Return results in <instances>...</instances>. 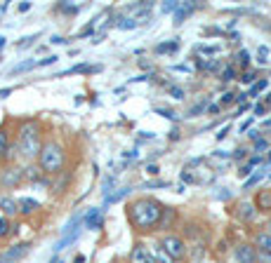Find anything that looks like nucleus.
Listing matches in <instances>:
<instances>
[{
    "label": "nucleus",
    "mask_w": 271,
    "mask_h": 263,
    "mask_svg": "<svg viewBox=\"0 0 271 263\" xmlns=\"http://www.w3.org/2000/svg\"><path fill=\"white\" fill-rule=\"evenodd\" d=\"M128 219L137 231H151L163 219V205L153 198H139L128 207Z\"/></svg>",
    "instance_id": "f257e3e1"
},
{
    "label": "nucleus",
    "mask_w": 271,
    "mask_h": 263,
    "mask_svg": "<svg viewBox=\"0 0 271 263\" xmlns=\"http://www.w3.org/2000/svg\"><path fill=\"white\" fill-rule=\"evenodd\" d=\"M17 146H19V153L29 160L40 155V150H43V146H40V129H38V125L33 120H29V122H24L19 127V141H17Z\"/></svg>",
    "instance_id": "f03ea898"
},
{
    "label": "nucleus",
    "mask_w": 271,
    "mask_h": 263,
    "mask_svg": "<svg viewBox=\"0 0 271 263\" xmlns=\"http://www.w3.org/2000/svg\"><path fill=\"white\" fill-rule=\"evenodd\" d=\"M64 148L59 146V144H54V141H47L43 144V150H40V155H38V162H40V169H43L45 174H57L59 169L64 167Z\"/></svg>",
    "instance_id": "7ed1b4c3"
},
{
    "label": "nucleus",
    "mask_w": 271,
    "mask_h": 263,
    "mask_svg": "<svg viewBox=\"0 0 271 263\" xmlns=\"http://www.w3.org/2000/svg\"><path fill=\"white\" fill-rule=\"evenodd\" d=\"M161 247L170 254V256H172L174 261H177V259H182V256L186 254L184 240H182V237H177V235H165V237H163V242H161Z\"/></svg>",
    "instance_id": "20e7f679"
},
{
    "label": "nucleus",
    "mask_w": 271,
    "mask_h": 263,
    "mask_svg": "<svg viewBox=\"0 0 271 263\" xmlns=\"http://www.w3.org/2000/svg\"><path fill=\"white\" fill-rule=\"evenodd\" d=\"M29 252H31V244L19 242V244H14V247H10V249H5V252L0 254V263H17V261H22Z\"/></svg>",
    "instance_id": "39448f33"
},
{
    "label": "nucleus",
    "mask_w": 271,
    "mask_h": 263,
    "mask_svg": "<svg viewBox=\"0 0 271 263\" xmlns=\"http://www.w3.org/2000/svg\"><path fill=\"white\" fill-rule=\"evenodd\" d=\"M24 179H26V176H24V169H19V167H7L0 174V183H2L5 188H14V186H19Z\"/></svg>",
    "instance_id": "423d86ee"
},
{
    "label": "nucleus",
    "mask_w": 271,
    "mask_h": 263,
    "mask_svg": "<svg viewBox=\"0 0 271 263\" xmlns=\"http://www.w3.org/2000/svg\"><path fill=\"white\" fill-rule=\"evenodd\" d=\"M257 259H260V254L255 252V247H250V244L236 247V261L238 263H257Z\"/></svg>",
    "instance_id": "0eeeda50"
},
{
    "label": "nucleus",
    "mask_w": 271,
    "mask_h": 263,
    "mask_svg": "<svg viewBox=\"0 0 271 263\" xmlns=\"http://www.w3.org/2000/svg\"><path fill=\"white\" fill-rule=\"evenodd\" d=\"M85 226L90 228V231H99L102 226H104V214H102V209H87L85 214Z\"/></svg>",
    "instance_id": "6e6552de"
},
{
    "label": "nucleus",
    "mask_w": 271,
    "mask_h": 263,
    "mask_svg": "<svg viewBox=\"0 0 271 263\" xmlns=\"http://www.w3.org/2000/svg\"><path fill=\"white\" fill-rule=\"evenodd\" d=\"M151 261V256H149V249L144 247V244H137L130 254V263H149Z\"/></svg>",
    "instance_id": "1a4fd4ad"
},
{
    "label": "nucleus",
    "mask_w": 271,
    "mask_h": 263,
    "mask_svg": "<svg viewBox=\"0 0 271 263\" xmlns=\"http://www.w3.org/2000/svg\"><path fill=\"white\" fill-rule=\"evenodd\" d=\"M130 186H125V188H118L116 193H108L106 198H104V205L106 207H111V205H116V202H120V200H125L128 195H130Z\"/></svg>",
    "instance_id": "9d476101"
},
{
    "label": "nucleus",
    "mask_w": 271,
    "mask_h": 263,
    "mask_svg": "<svg viewBox=\"0 0 271 263\" xmlns=\"http://www.w3.org/2000/svg\"><path fill=\"white\" fill-rule=\"evenodd\" d=\"M0 209L5 211L7 216H14V214H19V200H14V198H0Z\"/></svg>",
    "instance_id": "9b49d317"
},
{
    "label": "nucleus",
    "mask_w": 271,
    "mask_h": 263,
    "mask_svg": "<svg viewBox=\"0 0 271 263\" xmlns=\"http://www.w3.org/2000/svg\"><path fill=\"white\" fill-rule=\"evenodd\" d=\"M194 10H196V5H194V2H184V5L179 2V10L174 12V26H179V24H182V21H184L186 17H189V14H191Z\"/></svg>",
    "instance_id": "f8f14e48"
},
{
    "label": "nucleus",
    "mask_w": 271,
    "mask_h": 263,
    "mask_svg": "<svg viewBox=\"0 0 271 263\" xmlns=\"http://www.w3.org/2000/svg\"><path fill=\"white\" fill-rule=\"evenodd\" d=\"M151 256L158 263H174V259L168 252H165V249H163L161 244H153V247H151Z\"/></svg>",
    "instance_id": "ddd939ff"
},
{
    "label": "nucleus",
    "mask_w": 271,
    "mask_h": 263,
    "mask_svg": "<svg viewBox=\"0 0 271 263\" xmlns=\"http://www.w3.org/2000/svg\"><path fill=\"white\" fill-rule=\"evenodd\" d=\"M38 207H40V202L33 200V198H22L19 200V214H33Z\"/></svg>",
    "instance_id": "4468645a"
},
{
    "label": "nucleus",
    "mask_w": 271,
    "mask_h": 263,
    "mask_svg": "<svg viewBox=\"0 0 271 263\" xmlns=\"http://www.w3.org/2000/svg\"><path fill=\"white\" fill-rule=\"evenodd\" d=\"M255 242L260 247V254H271V233H260Z\"/></svg>",
    "instance_id": "2eb2a0df"
},
{
    "label": "nucleus",
    "mask_w": 271,
    "mask_h": 263,
    "mask_svg": "<svg viewBox=\"0 0 271 263\" xmlns=\"http://www.w3.org/2000/svg\"><path fill=\"white\" fill-rule=\"evenodd\" d=\"M177 50H179V42H177V40L158 42V45H156V54H174Z\"/></svg>",
    "instance_id": "dca6fc26"
},
{
    "label": "nucleus",
    "mask_w": 271,
    "mask_h": 263,
    "mask_svg": "<svg viewBox=\"0 0 271 263\" xmlns=\"http://www.w3.org/2000/svg\"><path fill=\"white\" fill-rule=\"evenodd\" d=\"M116 26H118L120 31H132V29H137V26H139V21L135 19V17H118Z\"/></svg>",
    "instance_id": "f3484780"
},
{
    "label": "nucleus",
    "mask_w": 271,
    "mask_h": 263,
    "mask_svg": "<svg viewBox=\"0 0 271 263\" xmlns=\"http://www.w3.org/2000/svg\"><path fill=\"white\" fill-rule=\"evenodd\" d=\"M102 66H90V63H78L73 68H68L66 73H99Z\"/></svg>",
    "instance_id": "a211bd4d"
},
{
    "label": "nucleus",
    "mask_w": 271,
    "mask_h": 263,
    "mask_svg": "<svg viewBox=\"0 0 271 263\" xmlns=\"http://www.w3.org/2000/svg\"><path fill=\"white\" fill-rule=\"evenodd\" d=\"M10 155V137L7 132L0 127V158H7Z\"/></svg>",
    "instance_id": "6ab92c4d"
},
{
    "label": "nucleus",
    "mask_w": 271,
    "mask_h": 263,
    "mask_svg": "<svg viewBox=\"0 0 271 263\" xmlns=\"http://www.w3.org/2000/svg\"><path fill=\"white\" fill-rule=\"evenodd\" d=\"M238 216L240 219H245V221H250V219L255 216V207H252L250 202H243V205L238 207Z\"/></svg>",
    "instance_id": "aec40b11"
},
{
    "label": "nucleus",
    "mask_w": 271,
    "mask_h": 263,
    "mask_svg": "<svg viewBox=\"0 0 271 263\" xmlns=\"http://www.w3.org/2000/svg\"><path fill=\"white\" fill-rule=\"evenodd\" d=\"M257 205H260V209H271V190H262Z\"/></svg>",
    "instance_id": "412c9836"
},
{
    "label": "nucleus",
    "mask_w": 271,
    "mask_h": 263,
    "mask_svg": "<svg viewBox=\"0 0 271 263\" xmlns=\"http://www.w3.org/2000/svg\"><path fill=\"white\" fill-rule=\"evenodd\" d=\"M203 111H207V99H203V101H198L196 106H191L186 116H189V117H196V116H201Z\"/></svg>",
    "instance_id": "4be33fe9"
},
{
    "label": "nucleus",
    "mask_w": 271,
    "mask_h": 263,
    "mask_svg": "<svg viewBox=\"0 0 271 263\" xmlns=\"http://www.w3.org/2000/svg\"><path fill=\"white\" fill-rule=\"evenodd\" d=\"M35 66H38V61H24V63H19V66H14V68H12L10 73L12 75H19V73H24V71H31V68H35Z\"/></svg>",
    "instance_id": "5701e85b"
},
{
    "label": "nucleus",
    "mask_w": 271,
    "mask_h": 263,
    "mask_svg": "<svg viewBox=\"0 0 271 263\" xmlns=\"http://www.w3.org/2000/svg\"><path fill=\"white\" fill-rule=\"evenodd\" d=\"M267 85H269V80L264 78V80H260V83H255L252 85V89L248 92V96H255V94H260V92H264L267 89Z\"/></svg>",
    "instance_id": "b1692460"
},
{
    "label": "nucleus",
    "mask_w": 271,
    "mask_h": 263,
    "mask_svg": "<svg viewBox=\"0 0 271 263\" xmlns=\"http://www.w3.org/2000/svg\"><path fill=\"white\" fill-rule=\"evenodd\" d=\"M24 176L29 181H40V169L38 167H26L24 169Z\"/></svg>",
    "instance_id": "393cba45"
},
{
    "label": "nucleus",
    "mask_w": 271,
    "mask_h": 263,
    "mask_svg": "<svg viewBox=\"0 0 271 263\" xmlns=\"http://www.w3.org/2000/svg\"><path fill=\"white\" fill-rule=\"evenodd\" d=\"M219 78H222L224 83H229V80H234V78H236V68H234V66H227V68H222V73H219Z\"/></svg>",
    "instance_id": "a878e982"
},
{
    "label": "nucleus",
    "mask_w": 271,
    "mask_h": 263,
    "mask_svg": "<svg viewBox=\"0 0 271 263\" xmlns=\"http://www.w3.org/2000/svg\"><path fill=\"white\" fill-rule=\"evenodd\" d=\"M262 179H264V172H257V174H252V176L245 181V186H243V188H252V186H255V183H260Z\"/></svg>",
    "instance_id": "bb28decb"
},
{
    "label": "nucleus",
    "mask_w": 271,
    "mask_h": 263,
    "mask_svg": "<svg viewBox=\"0 0 271 263\" xmlns=\"http://www.w3.org/2000/svg\"><path fill=\"white\" fill-rule=\"evenodd\" d=\"M236 61H238L240 66L245 68V66H248V63H250V52H248V50H240V52L236 54Z\"/></svg>",
    "instance_id": "cd10ccee"
},
{
    "label": "nucleus",
    "mask_w": 271,
    "mask_h": 263,
    "mask_svg": "<svg viewBox=\"0 0 271 263\" xmlns=\"http://www.w3.org/2000/svg\"><path fill=\"white\" fill-rule=\"evenodd\" d=\"M144 188H170V181H146Z\"/></svg>",
    "instance_id": "c85d7f7f"
},
{
    "label": "nucleus",
    "mask_w": 271,
    "mask_h": 263,
    "mask_svg": "<svg viewBox=\"0 0 271 263\" xmlns=\"http://www.w3.org/2000/svg\"><path fill=\"white\" fill-rule=\"evenodd\" d=\"M12 233V223L7 219H0V237H5V235H10Z\"/></svg>",
    "instance_id": "c756f323"
},
{
    "label": "nucleus",
    "mask_w": 271,
    "mask_h": 263,
    "mask_svg": "<svg viewBox=\"0 0 271 263\" xmlns=\"http://www.w3.org/2000/svg\"><path fill=\"white\" fill-rule=\"evenodd\" d=\"M257 61H260V63L269 61V47H264V45H262L260 50H257Z\"/></svg>",
    "instance_id": "7c9ffc66"
},
{
    "label": "nucleus",
    "mask_w": 271,
    "mask_h": 263,
    "mask_svg": "<svg viewBox=\"0 0 271 263\" xmlns=\"http://www.w3.org/2000/svg\"><path fill=\"white\" fill-rule=\"evenodd\" d=\"M163 14H165V12H177L179 10V2H177V0H170V2H163Z\"/></svg>",
    "instance_id": "2f4dec72"
},
{
    "label": "nucleus",
    "mask_w": 271,
    "mask_h": 263,
    "mask_svg": "<svg viewBox=\"0 0 271 263\" xmlns=\"http://www.w3.org/2000/svg\"><path fill=\"white\" fill-rule=\"evenodd\" d=\"M198 52H203V54H217V52H219V47H217V45H198Z\"/></svg>",
    "instance_id": "473e14b6"
},
{
    "label": "nucleus",
    "mask_w": 271,
    "mask_h": 263,
    "mask_svg": "<svg viewBox=\"0 0 271 263\" xmlns=\"http://www.w3.org/2000/svg\"><path fill=\"white\" fill-rule=\"evenodd\" d=\"M168 92H170V96H172V99H184V89H182V87H168Z\"/></svg>",
    "instance_id": "72a5a7b5"
},
{
    "label": "nucleus",
    "mask_w": 271,
    "mask_h": 263,
    "mask_svg": "<svg viewBox=\"0 0 271 263\" xmlns=\"http://www.w3.org/2000/svg\"><path fill=\"white\" fill-rule=\"evenodd\" d=\"M234 101H236V94H234V92H227V94H222V99H219L222 106H229V104H234Z\"/></svg>",
    "instance_id": "f704fd0d"
},
{
    "label": "nucleus",
    "mask_w": 271,
    "mask_h": 263,
    "mask_svg": "<svg viewBox=\"0 0 271 263\" xmlns=\"http://www.w3.org/2000/svg\"><path fill=\"white\" fill-rule=\"evenodd\" d=\"M57 10L66 12V14H76L78 7H76V5H64V2H59V5H57Z\"/></svg>",
    "instance_id": "c9c22d12"
},
{
    "label": "nucleus",
    "mask_w": 271,
    "mask_h": 263,
    "mask_svg": "<svg viewBox=\"0 0 271 263\" xmlns=\"http://www.w3.org/2000/svg\"><path fill=\"white\" fill-rule=\"evenodd\" d=\"M38 38V33H33V35H26V38H22V42H17V47H29V45H33V40Z\"/></svg>",
    "instance_id": "e433bc0d"
},
{
    "label": "nucleus",
    "mask_w": 271,
    "mask_h": 263,
    "mask_svg": "<svg viewBox=\"0 0 271 263\" xmlns=\"http://www.w3.org/2000/svg\"><path fill=\"white\" fill-rule=\"evenodd\" d=\"M57 59H59L57 54H47V57H43V59L38 61V66H50V63H54V61H57Z\"/></svg>",
    "instance_id": "4c0bfd02"
},
{
    "label": "nucleus",
    "mask_w": 271,
    "mask_h": 263,
    "mask_svg": "<svg viewBox=\"0 0 271 263\" xmlns=\"http://www.w3.org/2000/svg\"><path fill=\"white\" fill-rule=\"evenodd\" d=\"M156 113H158V116H163V117H170V120H174V113L170 111V108H156Z\"/></svg>",
    "instance_id": "58836bf2"
},
{
    "label": "nucleus",
    "mask_w": 271,
    "mask_h": 263,
    "mask_svg": "<svg viewBox=\"0 0 271 263\" xmlns=\"http://www.w3.org/2000/svg\"><path fill=\"white\" fill-rule=\"evenodd\" d=\"M267 148H269V141H267V139H257V141H255V150H267Z\"/></svg>",
    "instance_id": "ea45409f"
},
{
    "label": "nucleus",
    "mask_w": 271,
    "mask_h": 263,
    "mask_svg": "<svg viewBox=\"0 0 271 263\" xmlns=\"http://www.w3.org/2000/svg\"><path fill=\"white\" fill-rule=\"evenodd\" d=\"M255 78H257V75L252 73V71H248V73H243V75H240V80H243V83H245V85L255 83Z\"/></svg>",
    "instance_id": "a19ab883"
},
{
    "label": "nucleus",
    "mask_w": 271,
    "mask_h": 263,
    "mask_svg": "<svg viewBox=\"0 0 271 263\" xmlns=\"http://www.w3.org/2000/svg\"><path fill=\"white\" fill-rule=\"evenodd\" d=\"M92 31H95V24H87L83 31L78 33V38H85V35H92Z\"/></svg>",
    "instance_id": "79ce46f5"
},
{
    "label": "nucleus",
    "mask_w": 271,
    "mask_h": 263,
    "mask_svg": "<svg viewBox=\"0 0 271 263\" xmlns=\"http://www.w3.org/2000/svg\"><path fill=\"white\" fill-rule=\"evenodd\" d=\"M262 113H267V106L257 104V106H255V116H262Z\"/></svg>",
    "instance_id": "37998d69"
},
{
    "label": "nucleus",
    "mask_w": 271,
    "mask_h": 263,
    "mask_svg": "<svg viewBox=\"0 0 271 263\" xmlns=\"http://www.w3.org/2000/svg\"><path fill=\"white\" fill-rule=\"evenodd\" d=\"M229 129H231V127H224V129H219V134H217V141H222V139H224V137H227V134H229Z\"/></svg>",
    "instance_id": "c03bdc74"
},
{
    "label": "nucleus",
    "mask_w": 271,
    "mask_h": 263,
    "mask_svg": "<svg viewBox=\"0 0 271 263\" xmlns=\"http://www.w3.org/2000/svg\"><path fill=\"white\" fill-rule=\"evenodd\" d=\"M174 71H186V73H191V66H186V63H177Z\"/></svg>",
    "instance_id": "a18cd8bd"
},
{
    "label": "nucleus",
    "mask_w": 271,
    "mask_h": 263,
    "mask_svg": "<svg viewBox=\"0 0 271 263\" xmlns=\"http://www.w3.org/2000/svg\"><path fill=\"white\" fill-rule=\"evenodd\" d=\"M250 169H252V165H250V162H248L245 167H240V172H238V174H240V176H248V174H250Z\"/></svg>",
    "instance_id": "49530a36"
},
{
    "label": "nucleus",
    "mask_w": 271,
    "mask_h": 263,
    "mask_svg": "<svg viewBox=\"0 0 271 263\" xmlns=\"http://www.w3.org/2000/svg\"><path fill=\"white\" fill-rule=\"evenodd\" d=\"M12 94V87H5V89H0V99H7Z\"/></svg>",
    "instance_id": "de8ad7c7"
},
{
    "label": "nucleus",
    "mask_w": 271,
    "mask_h": 263,
    "mask_svg": "<svg viewBox=\"0 0 271 263\" xmlns=\"http://www.w3.org/2000/svg\"><path fill=\"white\" fill-rule=\"evenodd\" d=\"M31 10V2H29V0H24L22 5H19V12H29Z\"/></svg>",
    "instance_id": "09e8293b"
},
{
    "label": "nucleus",
    "mask_w": 271,
    "mask_h": 263,
    "mask_svg": "<svg viewBox=\"0 0 271 263\" xmlns=\"http://www.w3.org/2000/svg\"><path fill=\"white\" fill-rule=\"evenodd\" d=\"M52 42H54V45H64L66 38H62V35H52Z\"/></svg>",
    "instance_id": "8fccbe9b"
},
{
    "label": "nucleus",
    "mask_w": 271,
    "mask_h": 263,
    "mask_svg": "<svg viewBox=\"0 0 271 263\" xmlns=\"http://www.w3.org/2000/svg\"><path fill=\"white\" fill-rule=\"evenodd\" d=\"M260 261L262 263H271V254H260Z\"/></svg>",
    "instance_id": "3c124183"
},
{
    "label": "nucleus",
    "mask_w": 271,
    "mask_h": 263,
    "mask_svg": "<svg viewBox=\"0 0 271 263\" xmlns=\"http://www.w3.org/2000/svg\"><path fill=\"white\" fill-rule=\"evenodd\" d=\"M146 172H149V174H158V165H149Z\"/></svg>",
    "instance_id": "603ef678"
},
{
    "label": "nucleus",
    "mask_w": 271,
    "mask_h": 263,
    "mask_svg": "<svg viewBox=\"0 0 271 263\" xmlns=\"http://www.w3.org/2000/svg\"><path fill=\"white\" fill-rule=\"evenodd\" d=\"M234 158H245V150H243V148H238V150H236V153H234Z\"/></svg>",
    "instance_id": "864d4df0"
},
{
    "label": "nucleus",
    "mask_w": 271,
    "mask_h": 263,
    "mask_svg": "<svg viewBox=\"0 0 271 263\" xmlns=\"http://www.w3.org/2000/svg\"><path fill=\"white\" fill-rule=\"evenodd\" d=\"M250 125H252V117H250V120H245V122H243V125H240V132H245V129H248Z\"/></svg>",
    "instance_id": "5fc2aeb1"
},
{
    "label": "nucleus",
    "mask_w": 271,
    "mask_h": 263,
    "mask_svg": "<svg viewBox=\"0 0 271 263\" xmlns=\"http://www.w3.org/2000/svg\"><path fill=\"white\" fill-rule=\"evenodd\" d=\"M5 42H7V38H5V35H0V50L5 47Z\"/></svg>",
    "instance_id": "6e6d98bb"
},
{
    "label": "nucleus",
    "mask_w": 271,
    "mask_h": 263,
    "mask_svg": "<svg viewBox=\"0 0 271 263\" xmlns=\"http://www.w3.org/2000/svg\"><path fill=\"white\" fill-rule=\"evenodd\" d=\"M50 263H62V261H59V256H57V254H54L52 259H50Z\"/></svg>",
    "instance_id": "4d7b16f0"
},
{
    "label": "nucleus",
    "mask_w": 271,
    "mask_h": 263,
    "mask_svg": "<svg viewBox=\"0 0 271 263\" xmlns=\"http://www.w3.org/2000/svg\"><path fill=\"white\" fill-rule=\"evenodd\" d=\"M267 162H271V150H269V158H267Z\"/></svg>",
    "instance_id": "13d9d810"
},
{
    "label": "nucleus",
    "mask_w": 271,
    "mask_h": 263,
    "mask_svg": "<svg viewBox=\"0 0 271 263\" xmlns=\"http://www.w3.org/2000/svg\"><path fill=\"white\" fill-rule=\"evenodd\" d=\"M264 125H267V127H269V125H271V120H267V122H264Z\"/></svg>",
    "instance_id": "bf43d9fd"
},
{
    "label": "nucleus",
    "mask_w": 271,
    "mask_h": 263,
    "mask_svg": "<svg viewBox=\"0 0 271 263\" xmlns=\"http://www.w3.org/2000/svg\"><path fill=\"white\" fill-rule=\"evenodd\" d=\"M269 233H271V221H269Z\"/></svg>",
    "instance_id": "052dcab7"
},
{
    "label": "nucleus",
    "mask_w": 271,
    "mask_h": 263,
    "mask_svg": "<svg viewBox=\"0 0 271 263\" xmlns=\"http://www.w3.org/2000/svg\"><path fill=\"white\" fill-rule=\"evenodd\" d=\"M149 263H156V261H149Z\"/></svg>",
    "instance_id": "680f3d73"
},
{
    "label": "nucleus",
    "mask_w": 271,
    "mask_h": 263,
    "mask_svg": "<svg viewBox=\"0 0 271 263\" xmlns=\"http://www.w3.org/2000/svg\"><path fill=\"white\" fill-rule=\"evenodd\" d=\"M269 31H271V26H269Z\"/></svg>",
    "instance_id": "e2e57ef3"
}]
</instances>
